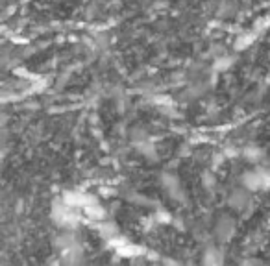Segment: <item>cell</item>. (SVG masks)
<instances>
[{
	"instance_id": "6da1fadb",
	"label": "cell",
	"mask_w": 270,
	"mask_h": 266,
	"mask_svg": "<svg viewBox=\"0 0 270 266\" xmlns=\"http://www.w3.org/2000/svg\"><path fill=\"white\" fill-rule=\"evenodd\" d=\"M211 235L216 236V240L220 242H228L235 235V220L228 214H220L211 226Z\"/></svg>"
},
{
	"instance_id": "7a4b0ae2",
	"label": "cell",
	"mask_w": 270,
	"mask_h": 266,
	"mask_svg": "<svg viewBox=\"0 0 270 266\" xmlns=\"http://www.w3.org/2000/svg\"><path fill=\"white\" fill-rule=\"evenodd\" d=\"M159 185H161L163 189H165V192H167L174 202H183L185 194H183L181 185H180V181H178V177L174 174L163 172V174L159 176Z\"/></svg>"
},
{
	"instance_id": "3957f363",
	"label": "cell",
	"mask_w": 270,
	"mask_h": 266,
	"mask_svg": "<svg viewBox=\"0 0 270 266\" xmlns=\"http://www.w3.org/2000/svg\"><path fill=\"white\" fill-rule=\"evenodd\" d=\"M228 204L232 207L233 211L237 213H246L248 209L252 207V194H250V189H239V190H233Z\"/></svg>"
},
{
	"instance_id": "5b68a950",
	"label": "cell",
	"mask_w": 270,
	"mask_h": 266,
	"mask_svg": "<svg viewBox=\"0 0 270 266\" xmlns=\"http://www.w3.org/2000/svg\"><path fill=\"white\" fill-rule=\"evenodd\" d=\"M261 150L257 148V146H246L244 148V155H246L248 159H252V161H257L259 157H261Z\"/></svg>"
},
{
	"instance_id": "277c9868",
	"label": "cell",
	"mask_w": 270,
	"mask_h": 266,
	"mask_svg": "<svg viewBox=\"0 0 270 266\" xmlns=\"http://www.w3.org/2000/svg\"><path fill=\"white\" fill-rule=\"evenodd\" d=\"M204 263H208V265H218V263H222V255L216 250H213V248H209V250H206Z\"/></svg>"
}]
</instances>
